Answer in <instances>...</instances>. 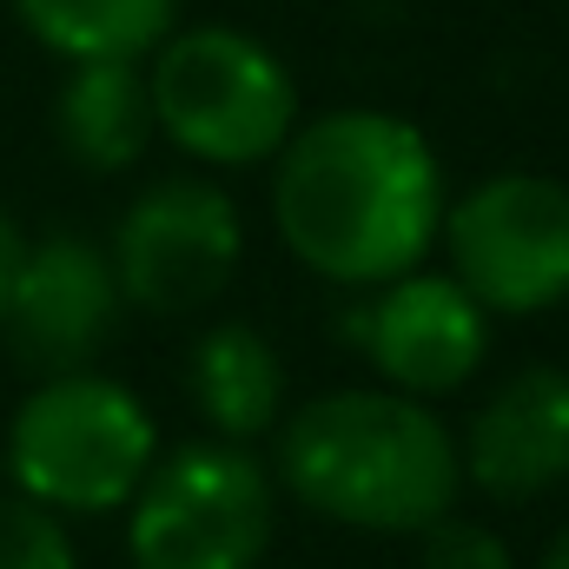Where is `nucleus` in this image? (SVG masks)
Returning <instances> with one entry per match:
<instances>
[{"label": "nucleus", "mask_w": 569, "mask_h": 569, "mask_svg": "<svg viewBox=\"0 0 569 569\" xmlns=\"http://www.w3.org/2000/svg\"><path fill=\"white\" fill-rule=\"evenodd\" d=\"M272 232L284 259L331 291L418 272L437 259L450 206L443 152L391 107H331L272 152Z\"/></svg>", "instance_id": "obj_1"}, {"label": "nucleus", "mask_w": 569, "mask_h": 569, "mask_svg": "<svg viewBox=\"0 0 569 569\" xmlns=\"http://www.w3.org/2000/svg\"><path fill=\"white\" fill-rule=\"evenodd\" d=\"M266 463L279 497L351 537H418L463 497L450 418L385 385H338L291 405Z\"/></svg>", "instance_id": "obj_2"}, {"label": "nucleus", "mask_w": 569, "mask_h": 569, "mask_svg": "<svg viewBox=\"0 0 569 569\" xmlns=\"http://www.w3.org/2000/svg\"><path fill=\"white\" fill-rule=\"evenodd\" d=\"M159 450L166 437H159L152 405L100 365L27 378L20 405L7 411V430H0L7 490L67 523L120 517Z\"/></svg>", "instance_id": "obj_3"}, {"label": "nucleus", "mask_w": 569, "mask_h": 569, "mask_svg": "<svg viewBox=\"0 0 569 569\" xmlns=\"http://www.w3.org/2000/svg\"><path fill=\"white\" fill-rule=\"evenodd\" d=\"M140 67L159 140L192 172H212V179L272 166V152L305 120L284 53H272L259 33L226 27V20L172 27Z\"/></svg>", "instance_id": "obj_4"}, {"label": "nucleus", "mask_w": 569, "mask_h": 569, "mask_svg": "<svg viewBox=\"0 0 569 569\" xmlns=\"http://www.w3.org/2000/svg\"><path fill=\"white\" fill-rule=\"evenodd\" d=\"M127 569H266L279 543V477L259 443H166L127 497Z\"/></svg>", "instance_id": "obj_5"}, {"label": "nucleus", "mask_w": 569, "mask_h": 569, "mask_svg": "<svg viewBox=\"0 0 569 569\" xmlns=\"http://www.w3.org/2000/svg\"><path fill=\"white\" fill-rule=\"evenodd\" d=\"M443 272L490 318H543L569 305V186L530 166L483 172L450 192L437 226Z\"/></svg>", "instance_id": "obj_6"}, {"label": "nucleus", "mask_w": 569, "mask_h": 569, "mask_svg": "<svg viewBox=\"0 0 569 569\" xmlns=\"http://www.w3.org/2000/svg\"><path fill=\"white\" fill-rule=\"evenodd\" d=\"M127 311L140 318H206L246 272V212L212 172H166L127 199L100 239Z\"/></svg>", "instance_id": "obj_7"}, {"label": "nucleus", "mask_w": 569, "mask_h": 569, "mask_svg": "<svg viewBox=\"0 0 569 569\" xmlns=\"http://www.w3.org/2000/svg\"><path fill=\"white\" fill-rule=\"evenodd\" d=\"M351 345L365 351L371 385L443 405L483 378L490 345H497V318L443 266H418V272H398V279L358 291Z\"/></svg>", "instance_id": "obj_8"}, {"label": "nucleus", "mask_w": 569, "mask_h": 569, "mask_svg": "<svg viewBox=\"0 0 569 569\" xmlns=\"http://www.w3.org/2000/svg\"><path fill=\"white\" fill-rule=\"evenodd\" d=\"M127 325V298L113 279V259L87 232H47L27 239L20 272L0 311V345L13 371L53 378V371H87L107 358V345Z\"/></svg>", "instance_id": "obj_9"}, {"label": "nucleus", "mask_w": 569, "mask_h": 569, "mask_svg": "<svg viewBox=\"0 0 569 569\" xmlns=\"http://www.w3.org/2000/svg\"><path fill=\"white\" fill-rule=\"evenodd\" d=\"M463 490L490 503H543L569 483V365L503 371L457 430Z\"/></svg>", "instance_id": "obj_10"}, {"label": "nucleus", "mask_w": 569, "mask_h": 569, "mask_svg": "<svg viewBox=\"0 0 569 569\" xmlns=\"http://www.w3.org/2000/svg\"><path fill=\"white\" fill-rule=\"evenodd\" d=\"M186 405L206 425V437L226 443H266L291 411L279 345L252 318H212L186 351Z\"/></svg>", "instance_id": "obj_11"}, {"label": "nucleus", "mask_w": 569, "mask_h": 569, "mask_svg": "<svg viewBox=\"0 0 569 569\" xmlns=\"http://www.w3.org/2000/svg\"><path fill=\"white\" fill-rule=\"evenodd\" d=\"M159 140L152 127V93H146L140 60H73L60 93H53V146L93 172L120 179L133 172Z\"/></svg>", "instance_id": "obj_12"}, {"label": "nucleus", "mask_w": 569, "mask_h": 569, "mask_svg": "<svg viewBox=\"0 0 569 569\" xmlns=\"http://www.w3.org/2000/svg\"><path fill=\"white\" fill-rule=\"evenodd\" d=\"M13 20L53 60H146L172 27L179 0H7Z\"/></svg>", "instance_id": "obj_13"}, {"label": "nucleus", "mask_w": 569, "mask_h": 569, "mask_svg": "<svg viewBox=\"0 0 569 569\" xmlns=\"http://www.w3.org/2000/svg\"><path fill=\"white\" fill-rule=\"evenodd\" d=\"M0 569H80L73 523L0 490Z\"/></svg>", "instance_id": "obj_14"}, {"label": "nucleus", "mask_w": 569, "mask_h": 569, "mask_svg": "<svg viewBox=\"0 0 569 569\" xmlns=\"http://www.w3.org/2000/svg\"><path fill=\"white\" fill-rule=\"evenodd\" d=\"M411 543H418V569H517L510 537L490 517H463V510H443Z\"/></svg>", "instance_id": "obj_15"}, {"label": "nucleus", "mask_w": 569, "mask_h": 569, "mask_svg": "<svg viewBox=\"0 0 569 569\" xmlns=\"http://www.w3.org/2000/svg\"><path fill=\"white\" fill-rule=\"evenodd\" d=\"M20 252H27V232L20 219L0 206V311H7V291H13V272H20Z\"/></svg>", "instance_id": "obj_16"}, {"label": "nucleus", "mask_w": 569, "mask_h": 569, "mask_svg": "<svg viewBox=\"0 0 569 569\" xmlns=\"http://www.w3.org/2000/svg\"><path fill=\"white\" fill-rule=\"evenodd\" d=\"M530 569H569V523H557V530L543 537V550H537Z\"/></svg>", "instance_id": "obj_17"}]
</instances>
